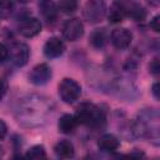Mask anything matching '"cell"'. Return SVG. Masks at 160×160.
Instances as JSON below:
<instances>
[{
    "label": "cell",
    "mask_w": 160,
    "mask_h": 160,
    "mask_svg": "<svg viewBox=\"0 0 160 160\" xmlns=\"http://www.w3.org/2000/svg\"><path fill=\"white\" fill-rule=\"evenodd\" d=\"M105 12V5L104 2L100 1H90L86 4L85 10H84V16L91 21V22H98L101 21L102 16Z\"/></svg>",
    "instance_id": "cell-8"
},
{
    "label": "cell",
    "mask_w": 160,
    "mask_h": 160,
    "mask_svg": "<svg viewBox=\"0 0 160 160\" xmlns=\"http://www.w3.org/2000/svg\"><path fill=\"white\" fill-rule=\"evenodd\" d=\"M8 134V126L6 124L0 119V140H2Z\"/></svg>",
    "instance_id": "cell-23"
},
{
    "label": "cell",
    "mask_w": 160,
    "mask_h": 160,
    "mask_svg": "<svg viewBox=\"0 0 160 160\" xmlns=\"http://www.w3.org/2000/svg\"><path fill=\"white\" fill-rule=\"evenodd\" d=\"M26 160H46V151L42 145H34L26 152Z\"/></svg>",
    "instance_id": "cell-16"
},
{
    "label": "cell",
    "mask_w": 160,
    "mask_h": 160,
    "mask_svg": "<svg viewBox=\"0 0 160 160\" xmlns=\"http://www.w3.org/2000/svg\"><path fill=\"white\" fill-rule=\"evenodd\" d=\"M58 90H59L60 99L66 104L75 102L81 94V86L74 79H69V78H65L61 80Z\"/></svg>",
    "instance_id": "cell-2"
},
{
    "label": "cell",
    "mask_w": 160,
    "mask_h": 160,
    "mask_svg": "<svg viewBox=\"0 0 160 160\" xmlns=\"http://www.w3.org/2000/svg\"><path fill=\"white\" fill-rule=\"evenodd\" d=\"M106 42V32H105V29H98L95 31H92V34L90 35V44L99 49V48H102Z\"/></svg>",
    "instance_id": "cell-17"
},
{
    "label": "cell",
    "mask_w": 160,
    "mask_h": 160,
    "mask_svg": "<svg viewBox=\"0 0 160 160\" xmlns=\"http://www.w3.org/2000/svg\"><path fill=\"white\" fill-rule=\"evenodd\" d=\"M151 91H152L155 99H159V84H158V82L152 85V90H151Z\"/></svg>",
    "instance_id": "cell-25"
},
{
    "label": "cell",
    "mask_w": 160,
    "mask_h": 160,
    "mask_svg": "<svg viewBox=\"0 0 160 160\" xmlns=\"http://www.w3.org/2000/svg\"><path fill=\"white\" fill-rule=\"evenodd\" d=\"M6 91H8V82H6V80H4L2 78H0V101H1L2 98L5 96Z\"/></svg>",
    "instance_id": "cell-22"
},
{
    "label": "cell",
    "mask_w": 160,
    "mask_h": 160,
    "mask_svg": "<svg viewBox=\"0 0 160 160\" xmlns=\"http://www.w3.org/2000/svg\"><path fill=\"white\" fill-rule=\"evenodd\" d=\"M126 16V9L125 5L121 2H112L110 5L109 12H108V19L110 22H121Z\"/></svg>",
    "instance_id": "cell-10"
},
{
    "label": "cell",
    "mask_w": 160,
    "mask_h": 160,
    "mask_svg": "<svg viewBox=\"0 0 160 160\" xmlns=\"http://www.w3.org/2000/svg\"><path fill=\"white\" fill-rule=\"evenodd\" d=\"M78 126V121L74 115L65 114L59 119V130L62 134H72Z\"/></svg>",
    "instance_id": "cell-13"
},
{
    "label": "cell",
    "mask_w": 160,
    "mask_h": 160,
    "mask_svg": "<svg viewBox=\"0 0 160 160\" xmlns=\"http://www.w3.org/2000/svg\"><path fill=\"white\" fill-rule=\"evenodd\" d=\"M110 40H111V44L116 49L122 50V49H126L131 44L132 34L128 29H124V28L114 29L111 35H110Z\"/></svg>",
    "instance_id": "cell-7"
},
{
    "label": "cell",
    "mask_w": 160,
    "mask_h": 160,
    "mask_svg": "<svg viewBox=\"0 0 160 160\" xmlns=\"http://www.w3.org/2000/svg\"><path fill=\"white\" fill-rule=\"evenodd\" d=\"M65 50V45L62 42V40H60L56 36L50 38L45 45H44V54L46 58L49 59H54V58H59L60 55H62Z\"/></svg>",
    "instance_id": "cell-9"
},
{
    "label": "cell",
    "mask_w": 160,
    "mask_h": 160,
    "mask_svg": "<svg viewBox=\"0 0 160 160\" xmlns=\"http://www.w3.org/2000/svg\"><path fill=\"white\" fill-rule=\"evenodd\" d=\"M58 10L62 11L64 14H71L78 9V2L72 0H62L58 4Z\"/></svg>",
    "instance_id": "cell-18"
},
{
    "label": "cell",
    "mask_w": 160,
    "mask_h": 160,
    "mask_svg": "<svg viewBox=\"0 0 160 160\" xmlns=\"http://www.w3.org/2000/svg\"><path fill=\"white\" fill-rule=\"evenodd\" d=\"M52 76L51 69L46 64H39L31 69L28 78L29 81L34 85H45Z\"/></svg>",
    "instance_id": "cell-4"
},
{
    "label": "cell",
    "mask_w": 160,
    "mask_h": 160,
    "mask_svg": "<svg viewBox=\"0 0 160 160\" xmlns=\"http://www.w3.org/2000/svg\"><path fill=\"white\" fill-rule=\"evenodd\" d=\"M98 145L101 150L108 151V152H112V151L118 150V148L120 146V142H119L118 138L114 136L112 134H105L99 139Z\"/></svg>",
    "instance_id": "cell-12"
},
{
    "label": "cell",
    "mask_w": 160,
    "mask_h": 160,
    "mask_svg": "<svg viewBox=\"0 0 160 160\" xmlns=\"http://www.w3.org/2000/svg\"><path fill=\"white\" fill-rule=\"evenodd\" d=\"M54 150H55V154L59 158H61V159H70V158L74 156V152H75L74 145L69 140H61V141H59L55 145Z\"/></svg>",
    "instance_id": "cell-14"
},
{
    "label": "cell",
    "mask_w": 160,
    "mask_h": 160,
    "mask_svg": "<svg viewBox=\"0 0 160 160\" xmlns=\"http://www.w3.org/2000/svg\"><path fill=\"white\" fill-rule=\"evenodd\" d=\"M84 35V25L82 22L76 19H69L62 25V36L69 41H76Z\"/></svg>",
    "instance_id": "cell-3"
},
{
    "label": "cell",
    "mask_w": 160,
    "mask_h": 160,
    "mask_svg": "<svg viewBox=\"0 0 160 160\" xmlns=\"http://www.w3.org/2000/svg\"><path fill=\"white\" fill-rule=\"evenodd\" d=\"M9 56L16 66H24L29 61L30 56V50L26 44L22 42H16L9 49Z\"/></svg>",
    "instance_id": "cell-5"
},
{
    "label": "cell",
    "mask_w": 160,
    "mask_h": 160,
    "mask_svg": "<svg viewBox=\"0 0 160 160\" xmlns=\"http://www.w3.org/2000/svg\"><path fill=\"white\" fill-rule=\"evenodd\" d=\"M111 160H131V159H130V155H122V154H119V155H115Z\"/></svg>",
    "instance_id": "cell-24"
},
{
    "label": "cell",
    "mask_w": 160,
    "mask_h": 160,
    "mask_svg": "<svg viewBox=\"0 0 160 160\" xmlns=\"http://www.w3.org/2000/svg\"><path fill=\"white\" fill-rule=\"evenodd\" d=\"M39 8H40L41 16L48 24L55 21L56 15H58V8L52 1H42L39 4Z\"/></svg>",
    "instance_id": "cell-11"
},
{
    "label": "cell",
    "mask_w": 160,
    "mask_h": 160,
    "mask_svg": "<svg viewBox=\"0 0 160 160\" xmlns=\"http://www.w3.org/2000/svg\"><path fill=\"white\" fill-rule=\"evenodd\" d=\"M74 116H75L78 124H82V125H88V126H99L105 120L104 111L91 102L80 104V106L76 109V112Z\"/></svg>",
    "instance_id": "cell-1"
},
{
    "label": "cell",
    "mask_w": 160,
    "mask_h": 160,
    "mask_svg": "<svg viewBox=\"0 0 160 160\" xmlns=\"http://www.w3.org/2000/svg\"><path fill=\"white\" fill-rule=\"evenodd\" d=\"M8 58H9V49L4 44H0V64L4 62Z\"/></svg>",
    "instance_id": "cell-20"
},
{
    "label": "cell",
    "mask_w": 160,
    "mask_h": 160,
    "mask_svg": "<svg viewBox=\"0 0 160 160\" xmlns=\"http://www.w3.org/2000/svg\"><path fill=\"white\" fill-rule=\"evenodd\" d=\"M125 9H126V15H129L131 19H134V20H136V21H141V20H144L145 16H146V10H145L144 6H141L140 4L132 2V4H130L128 8L125 6Z\"/></svg>",
    "instance_id": "cell-15"
},
{
    "label": "cell",
    "mask_w": 160,
    "mask_h": 160,
    "mask_svg": "<svg viewBox=\"0 0 160 160\" xmlns=\"http://www.w3.org/2000/svg\"><path fill=\"white\" fill-rule=\"evenodd\" d=\"M159 69H160V66H159V59L155 58V59L150 62V65H149V70H150V72H151L152 75L158 76V74H159Z\"/></svg>",
    "instance_id": "cell-19"
},
{
    "label": "cell",
    "mask_w": 160,
    "mask_h": 160,
    "mask_svg": "<svg viewBox=\"0 0 160 160\" xmlns=\"http://www.w3.org/2000/svg\"><path fill=\"white\" fill-rule=\"evenodd\" d=\"M150 28L155 31V32H159L160 31V16L156 15L151 21H150Z\"/></svg>",
    "instance_id": "cell-21"
},
{
    "label": "cell",
    "mask_w": 160,
    "mask_h": 160,
    "mask_svg": "<svg viewBox=\"0 0 160 160\" xmlns=\"http://www.w3.org/2000/svg\"><path fill=\"white\" fill-rule=\"evenodd\" d=\"M41 31V22L36 18H24L19 24V32L25 38H34Z\"/></svg>",
    "instance_id": "cell-6"
}]
</instances>
